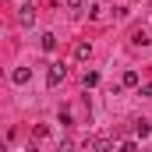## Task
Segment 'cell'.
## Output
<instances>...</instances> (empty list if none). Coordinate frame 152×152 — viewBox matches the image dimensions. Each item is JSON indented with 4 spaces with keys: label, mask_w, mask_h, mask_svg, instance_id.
<instances>
[{
    "label": "cell",
    "mask_w": 152,
    "mask_h": 152,
    "mask_svg": "<svg viewBox=\"0 0 152 152\" xmlns=\"http://www.w3.org/2000/svg\"><path fill=\"white\" fill-rule=\"evenodd\" d=\"M64 75H67V67H64V64H53V67H50V75H46V81H50V85H57V81H64Z\"/></svg>",
    "instance_id": "6da1fadb"
},
{
    "label": "cell",
    "mask_w": 152,
    "mask_h": 152,
    "mask_svg": "<svg viewBox=\"0 0 152 152\" xmlns=\"http://www.w3.org/2000/svg\"><path fill=\"white\" fill-rule=\"evenodd\" d=\"M88 152H110V138H88Z\"/></svg>",
    "instance_id": "7a4b0ae2"
},
{
    "label": "cell",
    "mask_w": 152,
    "mask_h": 152,
    "mask_svg": "<svg viewBox=\"0 0 152 152\" xmlns=\"http://www.w3.org/2000/svg\"><path fill=\"white\" fill-rule=\"evenodd\" d=\"M18 21L32 28V21H36V11H32V4H25V7H21V14H18Z\"/></svg>",
    "instance_id": "3957f363"
},
{
    "label": "cell",
    "mask_w": 152,
    "mask_h": 152,
    "mask_svg": "<svg viewBox=\"0 0 152 152\" xmlns=\"http://www.w3.org/2000/svg\"><path fill=\"white\" fill-rule=\"evenodd\" d=\"M134 134H152V120H134Z\"/></svg>",
    "instance_id": "277c9868"
},
{
    "label": "cell",
    "mask_w": 152,
    "mask_h": 152,
    "mask_svg": "<svg viewBox=\"0 0 152 152\" xmlns=\"http://www.w3.org/2000/svg\"><path fill=\"white\" fill-rule=\"evenodd\" d=\"M14 81H18V85H25V81H28V78H32V71H28V67H18V71H14Z\"/></svg>",
    "instance_id": "5b68a950"
},
{
    "label": "cell",
    "mask_w": 152,
    "mask_h": 152,
    "mask_svg": "<svg viewBox=\"0 0 152 152\" xmlns=\"http://www.w3.org/2000/svg\"><path fill=\"white\" fill-rule=\"evenodd\" d=\"M75 53H78V60H88V57H92V46H88V42H81Z\"/></svg>",
    "instance_id": "8992f818"
},
{
    "label": "cell",
    "mask_w": 152,
    "mask_h": 152,
    "mask_svg": "<svg viewBox=\"0 0 152 152\" xmlns=\"http://www.w3.org/2000/svg\"><path fill=\"white\" fill-rule=\"evenodd\" d=\"M53 46H57V36H53V32H46V36H42V50H46V53H50V50H53Z\"/></svg>",
    "instance_id": "52a82bcc"
},
{
    "label": "cell",
    "mask_w": 152,
    "mask_h": 152,
    "mask_svg": "<svg viewBox=\"0 0 152 152\" xmlns=\"http://www.w3.org/2000/svg\"><path fill=\"white\" fill-rule=\"evenodd\" d=\"M131 42H134V46H145V42H152V39H149V32H142V28H138V32H134V39H131Z\"/></svg>",
    "instance_id": "ba28073f"
},
{
    "label": "cell",
    "mask_w": 152,
    "mask_h": 152,
    "mask_svg": "<svg viewBox=\"0 0 152 152\" xmlns=\"http://www.w3.org/2000/svg\"><path fill=\"white\" fill-rule=\"evenodd\" d=\"M124 85H138V71H124Z\"/></svg>",
    "instance_id": "9c48e42d"
},
{
    "label": "cell",
    "mask_w": 152,
    "mask_h": 152,
    "mask_svg": "<svg viewBox=\"0 0 152 152\" xmlns=\"http://www.w3.org/2000/svg\"><path fill=\"white\" fill-rule=\"evenodd\" d=\"M57 152H75V142H71V138H64V142L57 145Z\"/></svg>",
    "instance_id": "30bf717a"
},
{
    "label": "cell",
    "mask_w": 152,
    "mask_h": 152,
    "mask_svg": "<svg viewBox=\"0 0 152 152\" xmlns=\"http://www.w3.org/2000/svg\"><path fill=\"white\" fill-rule=\"evenodd\" d=\"M96 81H99V75H96V71H88V75H85V88H92Z\"/></svg>",
    "instance_id": "8fae6325"
},
{
    "label": "cell",
    "mask_w": 152,
    "mask_h": 152,
    "mask_svg": "<svg viewBox=\"0 0 152 152\" xmlns=\"http://www.w3.org/2000/svg\"><path fill=\"white\" fill-rule=\"evenodd\" d=\"M117 152H134V142H120V145H117Z\"/></svg>",
    "instance_id": "7c38bea8"
},
{
    "label": "cell",
    "mask_w": 152,
    "mask_h": 152,
    "mask_svg": "<svg viewBox=\"0 0 152 152\" xmlns=\"http://www.w3.org/2000/svg\"><path fill=\"white\" fill-rule=\"evenodd\" d=\"M64 4H67V7H81L85 0H64Z\"/></svg>",
    "instance_id": "4fadbf2b"
},
{
    "label": "cell",
    "mask_w": 152,
    "mask_h": 152,
    "mask_svg": "<svg viewBox=\"0 0 152 152\" xmlns=\"http://www.w3.org/2000/svg\"><path fill=\"white\" fill-rule=\"evenodd\" d=\"M142 96H152V81H149V85H142Z\"/></svg>",
    "instance_id": "5bb4252c"
}]
</instances>
